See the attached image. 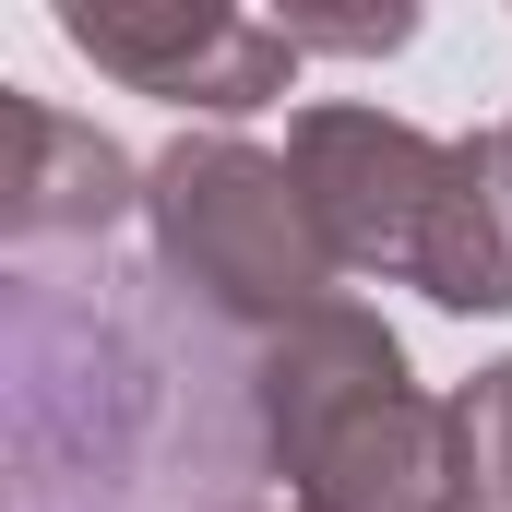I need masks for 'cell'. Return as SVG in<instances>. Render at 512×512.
Segmentation results:
<instances>
[{
  "mask_svg": "<svg viewBox=\"0 0 512 512\" xmlns=\"http://www.w3.org/2000/svg\"><path fill=\"white\" fill-rule=\"evenodd\" d=\"M143 215H155V251L167 274L227 310V322H298L334 298V251L286 179V155H262L239 131H179L155 167H143Z\"/></svg>",
  "mask_w": 512,
  "mask_h": 512,
  "instance_id": "cell-1",
  "label": "cell"
},
{
  "mask_svg": "<svg viewBox=\"0 0 512 512\" xmlns=\"http://www.w3.org/2000/svg\"><path fill=\"white\" fill-rule=\"evenodd\" d=\"M441 167H453V143H429L393 108H346L334 96V108H298L286 120V179H298L334 274H417Z\"/></svg>",
  "mask_w": 512,
  "mask_h": 512,
  "instance_id": "cell-2",
  "label": "cell"
},
{
  "mask_svg": "<svg viewBox=\"0 0 512 512\" xmlns=\"http://www.w3.org/2000/svg\"><path fill=\"white\" fill-rule=\"evenodd\" d=\"M60 36L96 72H120L131 96L215 108V120H251L298 84V36L274 12H227V0H72Z\"/></svg>",
  "mask_w": 512,
  "mask_h": 512,
  "instance_id": "cell-3",
  "label": "cell"
},
{
  "mask_svg": "<svg viewBox=\"0 0 512 512\" xmlns=\"http://www.w3.org/2000/svg\"><path fill=\"white\" fill-rule=\"evenodd\" d=\"M393 393H405V346H393L382 310H358V298H322V310L274 322L251 346V417H262L274 477H298L346 417H370Z\"/></svg>",
  "mask_w": 512,
  "mask_h": 512,
  "instance_id": "cell-4",
  "label": "cell"
},
{
  "mask_svg": "<svg viewBox=\"0 0 512 512\" xmlns=\"http://www.w3.org/2000/svg\"><path fill=\"white\" fill-rule=\"evenodd\" d=\"M286 501L298 512H465V429H453V405L441 393H393L370 417H346L298 477H286Z\"/></svg>",
  "mask_w": 512,
  "mask_h": 512,
  "instance_id": "cell-5",
  "label": "cell"
},
{
  "mask_svg": "<svg viewBox=\"0 0 512 512\" xmlns=\"http://www.w3.org/2000/svg\"><path fill=\"white\" fill-rule=\"evenodd\" d=\"M143 203V167L48 96H0V239H96Z\"/></svg>",
  "mask_w": 512,
  "mask_h": 512,
  "instance_id": "cell-6",
  "label": "cell"
},
{
  "mask_svg": "<svg viewBox=\"0 0 512 512\" xmlns=\"http://www.w3.org/2000/svg\"><path fill=\"white\" fill-rule=\"evenodd\" d=\"M405 286H429L441 310H512V143L501 131H465L453 143Z\"/></svg>",
  "mask_w": 512,
  "mask_h": 512,
  "instance_id": "cell-7",
  "label": "cell"
},
{
  "mask_svg": "<svg viewBox=\"0 0 512 512\" xmlns=\"http://www.w3.org/2000/svg\"><path fill=\"white\" fill-rule=\"evenodd\" d=\"M453 429H465V489H477V512H512V358H489L477 382L453 393Z\"/></svg>",
  "mask_w": 512,
  "mask_h": 512,
  "instance_id": "cell-8",
  "label": "cell"
},
{
  "mask_svg": "<svg viewBox=\"0 0 512 512\" xmlns=\"http://www.w3.org/2000/svg\"><path fill=\"white\" fill-rule=\"evenodd\" d=\"M274 24H286L298 48H346V60H382V48H405V36H417V12H405V0H382V12H370V0H358V12H322V0H286Z\"/></svg>",
  "mask_w": 512,
  "mask_h": 512,
  "instance_id": "cell-9",
  "label": "cell"
},
{
  "mask_svg": "<svg viewBox=\"0 0 512 512\" xmlns=\"http://www.w3.org/2000/svg\"><path fill=\"white\" fill-rule=\"evenodd\" d=\"M501 143H512V131H501Z\"/></svg>",
  "mask_w": 512,
  "mask_h": 512,
  "instance_id": "cell-10",
  "label": "cell"
}]
</instances>
